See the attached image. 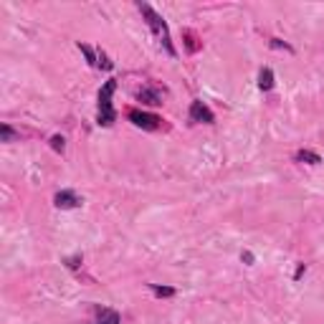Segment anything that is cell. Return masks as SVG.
Segmentation results:
<instances>
[{
  "label": "cell",
  "mask_w": 324,
  "mask_h": 324,
  "mask_svg": "<svg viewBox=\"0 0 324 324\" xmlns=\"http://www.w3.org/2000/svg\"><path fill=\"white\" fill-rule=\"evenodd\" d=\"M137 8H139V13L144 15L147 26L152 28V33L157 36V41H160L162 46H165V51H167L170 56H178L175 46H172V38H170V31H167V23H165V18H162L160 13H155V10L149 8L147 3H137Z\"/></svg>",
  "instance_id": "1"
},
{
  "label": "cell",
  "mask_w": 324,
  "mask_h": 324,
  "mask_svg": "<svg viewBox=\"0 0 324 324\" xmlns=\"http://www.w3.org/2000/svg\"><path fill=\"white\" fill-rule=\"evenodd\" d=\"M114 92H117V79H109L99 89V112H96L99 127H112L117 122V112H114V106H112V94Z\"/></svg>",
  "instance_id": "2"
},
{
  "label": "cell",
  "mask_w": 324,
  "mask_h": 324,
  "mask_svg": "<svg viewBox=\"0 0 324 324\" xmlns=\"http://www.w3.org/2000/svg\"><path fill=\"white\" fill-rule=\"evenodd\" d=\"M127 117H129V122H132L135 127L144 129V132H157V129L162 127V117L149 114V112H142V109H129Z\"/></svg>",
  "instance_id": "3"
},
{
  "label": "cell",
  "mask_w": 324,
  "mask_h": 324,
  "mask_svg": "<svg viewBox=\"0 0 324 324\" xmlns=\"http://www.w3.org/2000/svg\"><path fill=\"white\" fill-rule=\"evenodd\" d=\"M190 122H195V124H213L215 122V114H213V109L208 104H203L200 99H195L190 104Z\"/></svg>",
  "instance_id": "4"
},
{
  "label": "cell",
  "mask_w": 324,
  "mask_h": 324,
  "mask_svg": "<svg viewBox=\"0 0 324 324\" xmlns=\"http://www.w3.org/2000/svg\"><path fill=\"white\" fill-rule=\"evenodd\" d=\"M84 200L76 195L74 190H58L56 192V198H53V205L58 208V210H74V208H79Z\"/></svg>",
  "instance_id": "5"
},
{
  "label": "cell",
  "mask_w": 324,
  "mask_h": 324,
  "mask_svg": "<svg viewBox=\"0 0 324 324\" xmlns=\"http://www.w3.org/2000/svg\"><path fill=\"white\" fill-rule=\"evenodd\" d=\"M162 96H165V92L155 89V86H142V89L137 92V99H139L142 104H147V106H157V104H162Z\"/></svg>",
  "instance_id": "6"
},
{
  "label": "cell",
  "mask_w": 324,
  "mask_h": 324,
  "mask_svg": "<svg viewBox=\"0 0 324 324\" xmlns=\"http://www.w3.org/2000/svg\"><path fill=\"white\" fill-rule=\"evenodd\" d=\"M94 317H96V324H122V317L117 309H109V307H96L94 309Z\"/></svg>",
  "instance_id": "7"
},
{
  "label": "cell",
  "mask_w": 324,
  "mask_h": 324,
  "mask_svg": "<svg viewBox=\"0 0 324 324\" xmlns=\"http://www.w3.org/2000/svg\"><path fill=\"white\" fill-rule=\"evenodd\" d=\"M274 86H276V79H274L271 69H261V71H258V89H261V92H271Z\"/></svg>",
  "instance_id": "8"
},
{
  "label": "cell",
  "mask_w": 324,
  "mask_h": 324,
  "mask_svg": "<svg viewBox=\"0 0 324 324\" xmlns=\"http://www.w3.org/2000/svg\"><path fill=\"white\" fill-rule=\"evenodd\" d=\"M183 38H185V48H187V53H198V51H200L203 43L198 41V36L192 33V31H183Z\"/></svg>",
  "instance_id": "9"
},
{
  "label": "cell",
  "mask_w": 324,
  "mask_h": 324,
  "mask_svg": "<svg viewBox=\"0 0 324 324\" xmlns=\"http://www.w3.org/2000/svg\"><path fill=\"white\" fill-rule=\"evenodd\" d=\"M294 160L296 162H307V165H319L322 162V157L317 152H312V149H299V152L294 155Z\"/></svg>",
  "instance_id": "10"
},
{
  "label": "cell",
  "mask_w": 324,
  "mask_h": 324,
  "mask_svg": "<svg viewBox=\"0 0 324 324\" xmlns=\"http://www.w3.org/2000/svg\"><path fill=\"white\" fill-rule=\"evenodd\" d=\"M79 51L86 56V61H89V66L99 69V53H94V48H92V46H86V43H81V41H79Z\"/></svg>",
  "instance_id": "11"
},
{
  "label": "cell",
  "mask_w": 324,
  "mask_h": 324,
  "mask_svg": "<svg viewBox=\"0 0 324 324\" xmlns=\"http://www.w3.org/2000/svg\"><path fill=\"white\" fill-rule=\"evenodd\" d=\"M149 289H152V294H155L157 299L175 296V286H160V284H149Z\"/></svg>",
  "instance_id": "12"
},
{
  "label": "cell",
  "mask_w": 324,
  "mask_h": 324,
  "mask_svg": "<svg viewBox=\"0 0 324 324\" xmlns=\"http://www.w3.org/2000/svg\"><path fill=\"white\" fill-rule=\"evenodd\" d=\"M18 139V132L10 127V124H0V142H13Z\"/></svg>",
  "instance_id": "13"
},
{
  "label": "cell",
  "mask_w": 324,
  "mask_h": 324,
  "mask_svg": "<svg viewBox=\"0 0 324 324\" xmlns=\"http://www.w3.org/2000/svg\"><path fill=\"white\" fill-rule=\"evenodd\" d=\"M48 144H51L53 152H58V155H63V149H66V139H63L61 135H53V137L48 139Z\"/></svg>",
  "instance_id": "14"
},
{
  "label": "cell",
  "mask_w": 324,
  "mask_h": 324,
  "mask_svg": "<svg viewBox=\"0 0 324 324\" xmlns=\"http://www.w3.org/2000/svg\"><path fill=\"white\" fill-rule=\"evenodd\" d=\"M99 69H104V71H112L114 69V63L109 61V56H106L104 51H99Z\"/></svg>",
  "instance_id": "15"
},
{
  "label": "cell",
  "mask_w": 324,
  "mask_h": 324,
  "mask_svg": "<svg viewBox=\"0 0 324 324\" xmlns=\"http://www.w3.org/2000/svg\"><path fill=\"white\" fill-rule=\"evenodd\" d=\"M271 48H284V51H289V53H294V48L289 46V43H284V41H278V38H271Z\"/></svg>",
  "instance_id": "16"
},
{
  "label": "cell",
  "mask_w": 324,
  "mask_h": 324,
  "mask_svg": "<svg viewBox=\"0 0 324 324\" xmlns=\"http://www.w3.org/2000/svg\"><path fill=\"white\" fill-rule=\"evenodd\" d=\"M66 266H69L71 271H76V269L81 266V256H71V258H66Z\"/></svg>",
  "instance_id": "17"
},
{
  "label": "cell",
  "mask_w": 324,
  "mask_h": 324,
  "mask_svg": "<svg viewBox=\"0 0 324 324\" xmlns=\"http://www.w3.org/2000/svg\"><path fill=\"white\" fill-rule=\"evenodd\" d=\"M307 274V264H299L296 271H294V281H301V276Z\"/></svg>",
  "instance_id": "18"
},
{
  "label": "cell",
  "mask_w": 324,
  "mask_h": 324,
  "mask_svg": "<svg viewBox=\"0 0 324 324\" xmlns=\"http://www.w3.org/2000/svg\"><path fill=\"white\" fill-rule=\"evenodd\" d=\"M241 258H243V261H246L248 266H253V261H256V258H253V253H251V251H243V253H241Z\"/></svg>",
  "instance_id": "19"
}]
</instances>
